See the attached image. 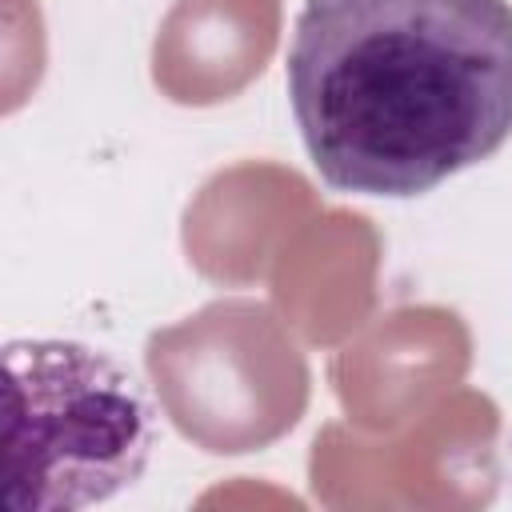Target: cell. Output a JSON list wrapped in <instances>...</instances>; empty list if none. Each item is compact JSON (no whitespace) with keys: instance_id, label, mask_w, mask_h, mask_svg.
I'll return each instance as SVG.
<instances>
[{"instance_id":"1","label":"cell","mask_w":512,"mask_h":512,"mask_svg":"<svg viewBox=\"0 0 512 512\" xmlns=\"http://www.w3.org/2000/svg\"><path fill=\"white\" fill-rule=\"evenodd\" d=\"M288 100L324 184L420 196L512 136V0H304Z\"/></svg>"},{"instance_id":"2","label":"cell","mask_w":512,"mask_h":512,"mask_svg":"<svg viewBox=\"0 0 512 512\" xmlns=\"http://www.w3.org/2000/svg\"><path fill=\"white\" fill-rule=\"evenodd\" d=\"M156 448L144 388L108 352L28 336L4 344V504L72 512L132 488Z\"/></svg>"}]
</instances>
